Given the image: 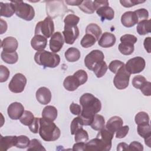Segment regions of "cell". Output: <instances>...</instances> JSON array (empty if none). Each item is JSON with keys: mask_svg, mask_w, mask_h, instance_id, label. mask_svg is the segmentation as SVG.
<instances>
[{"mask_svg": "<svg viewBox=\"0 0 151 151\" xmlns=\"http://www.w3.org/2000/svg\"><path fill=\"white\" fill-rule=\"evenodd\" d=\"M146 65L145 60L141 57H136L129 60L126 65V70L131 74H137L142 71Z\"/></svg>", "mask_w": 151, "mask_h": 151, "instance_id": "obj_8", "label": "cell"}, {"mask_svg": "<svg viewBox=\"0 0 151 151\" xmlns=\"http://www.w3.org/2000/svg\"><path fill=\"white\" fill-rule=\"evenodd\" d=\"M40 118L35 117L32 122L28 126L29 129L33 133H37L38 132V129L40 127Z\"/></svg>", "mask_w": 151, "mask_h": 151, "instance_id": "obj_50", "label": "cell"}, {"mask_svg": "<svg viewBox=\"0 0 151 151\" xmlns=\"http://www.w3.org/2000/svg\"><path fill=\"white\" fill-rule=\"evenodd\" d=\"M47 44V38L41 35H35L31 40L32 48L37 51H42Z\"/></svg>", "mask_w": 151, "mask_h": 151, "instance_id": "obj_19", "label": "cell"}, {"mask_svg": "<svg viewBox=\"0 0 151 151\" xmlns=\"http://www.w3.org/2000/svg\"><path fill=\"white\" fill-rule=\"evenodd\" d=\"M54 31V24L51 18L47 17L43 21L38 22L35 28V35H41L48 38Z\"/></svg>", "mask_w": 151, "mask_h": 151, "instance_id": "obj_5", "label": "cell"}, {"mask_svg": "<svg viewBox=\"0 0 151 151\" xmlns=\"http://www.w3.org/2000/svg\"><path fill=\"white\" fill-rule=\"evenodd\" d=\"M123 121L119 116H115L111 117L106 123V128L110 131L111 133L114 134V133L121 127L123 126Z\"/></svg>", "mask_w": 151, "mask_h": 151, "instance_id": "obj_21", "label": "cell"}, {"mask_svg": "<svg viewBox=\"0 0 151 151\" xmlns=\"http://www.w3.org/2000/svg\"><path fill=\"white\" fill-rule=\"evenodd\" d=\"M15 13V9L14 5L10 3L0 2V15L1 17H11Z\"/></svg>", "mask_w": 151, "mask_h": 151, "instance_id": "obj_24", "label": "cell"}, {"mask_svg": "<svg viewBox=\"0 0 151 151\" xmlns=\"http://www.w3.org/2000/svg\"><path fill=\"white\" fill-rule=\"evenodd\" d=\"M66 4L72 6H79L83 2V1H65Z\"/></svg>", "mask_w": 151, "mask_h": 151, "instance_id": "obj_59", "label": "cell"}, {"mask_svg": "<svg viewBox=\"0 0 151 151\" xmlns=\"http://www.w3.org/2000/svg\"><path fill=\"white\" fill-rule=\"evenodd\" d=\"M86 34H89L92 35L95 37L96 40H99L100 35H101L102 31L100 27L94 23H91L88 25L86 29Z\"/></svg>", "mask_w": 151, "mask_h": 151, "instance_id": "obj_30", "label": "cell"}, {"mask_svg": "<svg viewBox=\"0 0 151 151\" xmlns=\"http://www.w3.org/2000/svg\"><path fill=\"white\" fill-rule=\"evenodd\" d=\"M124 65V63L120 60H113L109 65V70L113 73L116 74L117 71L123 66Z\"/></svg>", "mask_w": 151, "mask_h": 151, "instance_id": "obj_43", "label": "cell"}, {"mask_svg": "<svg viewBox=\"0 0 151 151\" xmlns=\"http://www.w3.org/2000/svg\"><path fill=\"white\" fill-rule=\"evenodd\" d=\"M116 41V38L114 34L105 32L98 40V44L103 48H109L115 44Z\"/></svg>", "mask_w": 151, "mask_h": 151, "instance_id": "obj_17", "label": "cell"}, {"mask_svg": "<svg viewBox=\"0 0 151 151\" xmlns=\"http://www.w3.org/2000/svg\"><path fill=\"white\" fill-rule=\"evenodd\" d=\"M35 96L37 101L44 105L48 104L51 100V91L45 87L39 88L36 91Z\"/></svg>", "mask_w": 151, "mask_h": 151, "instance_id": "obj_14", "label": "cell"}, {"mask_svg": "<svg viewBox=\"0 0 151 151\" xmlns=\"http://www.w3.org/2000/svg\"><path fill=\"white\" fill-rule=\"evenodd\" d=\"M136 29L137 33L141 35L150 33L151 31L150 19L143 20L138 22Z\"/></svg>", "mask_w": 151, "mask_h": 151, "instance_id": "obj_28", "label": "cell"}, {"mask_svg": "<svg viewBox=\"0 0 151 151\" xmlns=\"http://www.w3.org/2000/svg\"><path fill=\"white\" fill-rule=\"evenodd\" d=\"M129 150H143V146L139 142L133 141L129 145Z\"/></svg>", "mask_w": 151, "mask_h": 151, "instance_id": "obj_53", "label": "cell"}, {"mask_svg": "<svg viewBox=\"0 0 151 151\" xmlns=\"http://www.w3.org/2000/svg\"><path fill=\"white\" fill-rule=\"evenodd\" d=\"M104 55L103 52L99 50H94L88 54L84 58V64L86 67L92 70L95 65L104 60Z\"/></svg>", "mask_w": 151, "mask_h": 151, "instance_id": "obj_9", "label": "cell"}, {"mask_svg": "<svg viewBox=\"0 0 151 151\" xmlns=\"http://www.w3.org/2000/svg\"><path fill=\"white\" fill-rule=\"evenodd\" d=\"M35 63L44 68H55L60 63V55L56 53L42 50L37 51L34 55Z\"/></svg>", "mask_w": 151, "mask_h": 151, "instance_id": "obj_3", "label": "cell"}, {"mask_svg": "<svg viewBox=\"0 0 151 151\" xmlns=\"http://www.w3.org/2000/svg\"><path fill=\"white\" fill-rule=\"evenodd\" d=\"M34 118L35 117L32 112L28 110H25L20 117L19 121L22 124L28 126L32 122Z\"/></svg>", "mask_w": 151, "mask_h": 151, "instance_id": "obj_35", "label": "cell"}, {"mask_svg": "<svg viewBox=\"0 0 151 151\" xmlns=\"http://www.w3.org/2000/svg\"><path fill=\"white\" fill-rule=\"evenodd\" d=\"M70 111L73 114L79 116L81 112V107L79 104L73 102L70 106Z\"/></svg>", "mask_w": 151, "mask_h": 151, "instance_id": "obj_52", "label": "cell"}, {"mask_svg": "<svg viewBox=\"0 0 151 151\" xmlns=\"http://www.w3.org/2000/svg\"><path fill=\"white\" fill-rule=\"evenodd\" d=\"M150 42H151L150 37H148L145 39L144 42H143L144 47L148 53L150 52Z\"/></svg>", "mask_w": 151, "mask_h": 151, "instance_id": "obj_56", "label": "cell"}, {"mask_svg": "<svg viewBox=\"0 0 151 151\" xmlns=\"http://www.w3.org/2000/svg\"><path fill=\"white\" fill-rule=\"evenodd\" d=\"M129 130V127L128 126H121L116 132V137L119 139H122L128 133Z\"/></svg>", "mask_w": 151, "mask_h": 151, "instance_id": "obj_49", "label": "cell"}, {"mask_svg": "<svg viewBox=\"0 0 151 151\" xmlns=\"http://www.w3.org/2000/svg\"><path fill=\"white\" fill-rule=\"evenodd\" d=\"M142 93L146 96H150L151 95V83L149 81H146L144 84L140 88Z\"/></svg>", "mask_w": 151, "mask_h": 151, "instance_id": "obj_51", "label": "cell"}, {"mask_svg": "<svg viewBox=\"0 0 151 151\" xmlns=\"http://www.w3.org/2000/svg\"><path fill=\"white\" fill-rule=\"evenodd\" d=\"M57 110L52 106H45L42 111V117L44 119L54 121L57 117Z\"/></svg>", "mask_w": 151, "mask_h": 151, "instance_id": "obj_25", "label": "cell"}, {"mask_svg": "<svg viewBox=\"0 0 151 151\" xmlns=\"http://www.w3.org/2000/svg\"><path fill=\"white\" fill-rule=\"evenodd\" d=\"M64 43V39L60 32H54L50 40V49L52 52H57L62 48Z\"/></svg>", "mask_w": 151, "mask_h": 151, "instance_id": "obj_12", "label": "cell"}, {"mask_svg": "<svg viewBox=\"0 0 151 151\" xmlns=\"http://www.w3.org/2000/svg\"><path fill=\"white\" fill-rule=\"evenodd\" d=\"M83 122L80 116L75 117L71 122L70 125V130L71 134H74L80 129L83 128Z\"/></svg>", "mask_w": 151, "mask_h": 151, "instance_id": "obj_36", "label": "cell"}, {"mask_svg": "<svg viewBox=\"0 0 151 151\" xmlns=\"http://www.w3.org/2000/svg\"><path fill=\"white\" fill-rule=\"evenodd\" d=\"M93 5L94 6L95 10H97L99 8L104 6V5H109V2L106 0L104 1H93Z\"/></svg>", "mask_w": 151, "mask_h": 151, "instance_id": "obj_55", "label": "cell"}, {"mask_svg": "<svg viewBox=\"0 0 151 151\" xmlns=\"http://www.w3.org/2000/svg\"><path fill=\"white\" fill-rule=\"evenodd\" d=\"M10 72L7 67L3 65H0V82L6 81L9 76Z\"/></svg>", "mask_w": 151, "mask_h": 151, "instance_id": "obj_46", "label": "cell"}, {"mask_svg": "<svg viewBox=\"0 0 151 151\" xmlns=\"http://www.w3.org/2000/svg\"><path fill=\"white\" fill-rule=\"evenodd\" d=\"M129 150V145L126 143H120L117 145V150Z\"/></svg>", "mask_w": 151, "mask_h": 151, "instance_id": "obj_58", "label": "cell"}, {"mask_svg": "<svg viewBox=\"0 0 151 151\" xmlns=\"http://www.w3.org/2000/svg\"><path fill=\"white\" fill-rule=\"evenodd\" d=\"M63 86L67 90L69 91H73L81 86V83L76 76L73 74V76H67L64 79Z\"/></svg>", "mask_w": 151, "mask_h": 151, "instance_id": "obj_22", "label": "cell"}, {"mask_svg": "<svg viewBox=\"0 0 151 151\" xmlns=\"http://www.w3.org/2000/svg\"><path fill=\"white\" fill-rule=\"evenodd\" d=\"M120 40L121 41V43H127L134 45L137 42V39L133 35L124 34L120 37Z\"/></svg>", "mask_w": 151, "mask_h": 151, "instance_id": "obj_44", "label": "cell"}, {"mask_svg": "<svg viewBox=\"0 0 151 151\" xmlns=\"http://www.w3.org/2000/svg\"><path fill=\"white\" fill-rule=\"evenodd\" d=\"M137 130L139 135L144 138L145 144L151 147L150 145V137H151V129L149 123L145 124L137 125Z\"/></svg>", "mask_w": 151, "mask_h": 151, "instance_id": "obj_18", "label": "cell"}, {"mask_svg": "<svg viewBox=\"0 0 151 151\" xmlns=\"http://www.w3.org/2000/svg\"><path fill=\"white\" fill-rule=\"evenodd\" d=\"M130 74L126 70L125 65L122 67L116 73L113 79V83L116 88L123 90L127 88L129 83Z\"/></svg>", "mask_w": 151, "mask_h": 151, "instance_id": "obj_6", "label": "cell"}, {"mask_svg": "<svg viewBox=\"0 0 151 151\" xmlns=\"http://www.w3.org/2000/svg\"><path fill=\"white\" fill-rule=\"evenodd\" d=\"M111 147V143H107L102 139L96 137L86 143V150L108 151Z\"/></svg>", "mask_w": 151, "mask_h": 151, "instance_id": "obj_10", "label": "cell"}, {"mask_svg": "<svg viewBox=\"0 0 151 151\" xmlns=\"http://www.w3.org/2000/svg\"><path fill=\"white\" fill-rule=\"evenodd\" d=\"M2 60L7 64H13L17 62L18 60V55L17 52H7L2 51L1 54Z\"/></svg>", "mask_w": 151, "mask_h": 151, "instance_id": "obj_29", "label": "cell"}, {"mask_svg": "<svg viewBox=\"0 0 151 151\" xmlns=\"http://www.w3.org/2000/svg\"><path fill=\"white\" fill-rule=\"evenodd\" d=\"M16 136H1L0 137V150L6 151L12 146H16L17 143Z\"/></svg>", "mask_w": 151, "mask_h": 151, "instance_id": "obj_20", "label": "cell"}, {"mask_svg": "<svg viewBox=\"0 0 151 151\" xmlns=\"http://www.w3.org/2000/svg\"><path fill=\"white\" fill-rule=\"evenodd\" d=\"M15 9V14L25 21H31L35 17L34 8L29 4L22 1H14L11 2Z\"/></svg>", "mask_w": 151, "mask_h": 151, "instance_id": "obj_4", "label": "cell"}, {"mask_svg": "<svg viewBox=\"0 0 151 151\" xmlns=\"http://www.w3.org/2000/svg\"><path fill=\"white\" fill-rule=\"evenodd\" d=\"M1 21V34H4L7 30V24L6 22L2 19H0Z\"/></svg>", "mask_w": 151, "mask_h": 151, "instance_id": "obj_57", "label": "cell"}, {"mask_svg": "<svg viewBox=\"0 0 151 151\" xmlns=\"http://www.w3.org/2000/svg\"><path fill=\"white\" fill-rule=\"evenodd\" d=\"M134 12L137 17L139 22L143 20H147L149 17V12L147 9L145 8L139 9L134 11Z\"/></svg>", "mask_w": 151, "mask_h": 151, "instance_id": "obj_45", "label": "cell"}, {"mask_svg": "<svg viewBox=\"0 0 151 151\" xmlns=\"http://www.w3.org/2000/svg\"><path fill=\"white\" fill-rule=\"evenodd\" d=\"M74 140L76 142H84L86 143L88 140V134L86 130L83 128L78 129L74 134Z\"/></svg>", "mask_w": 151, "mask_h": 151, "instance_id": "obj_37", "label": "cell"}, {"mask_svg": "<svg viewBox=\"0 0 151 151\" xmlns=\"http://www.w3.org/2000/svg\"><path fill=\"white\" fill-rule=\"evenodd\" d=\"M8 115L12 120H18L24 112V107L19 102H14L9 104L7 109Z\"/></svg>", "mask_w": 151, "mask_h": 151, "instance_id": "obj_13", "label": "cell"}, {"mask_svg": "<svg viewBox=\"0 0 151 151\" xmlns=\"http://www.w3.org/2000/svg\"><path fill=\"white\" fill-rule=\"evenodd\" d=\"M27 84V78L21 73L15 74L10 81L8 88L10 91L14 93H19L24 91Z\"/></svg>", "mask_w": 151, "mask_h": 151, "instance_id": "obj_7", "label": "cell"}, {"mask_svg": "<svg viewBox=\"0 0 151 151\" xmlns=\"http://www.w3.org/2000/svg\"><path fill=\"white\" fill-rule=\"evenodd\" d=\"M149 116L148 114L145 111H140L136 114L134 117V121L137 125L145 124L149 123Z\"/></svg>", "mask_w": 151, "mask_h": 151, "instance_id": "obj_33", "label": "cell"}, {"mask_svg": "<svg viewBox=\"0 0 151 151\" xmlns=\"http://www.w3.org/2000/svg\"><path fill=\"white\" fill-rule=\"evenodd\" d=\"M78 8L87 14H93L94 11L93 1H83V2Z\"/></svg>", "mask_w": 151, "mask_h": 151, "instance_id": "obj_34", "label": "cell"}, {"mask_svg": "<svg viewBox=\"0 0 151 151\" xmlns=\"http://www.w3.org/2000/svg\"><path fill=\"white\" fill-rule=\"evenodd\" d=\"M66 60L69 62H76L80 58V51L75 47H70L66 50L64 54Z\"/></svg>", "mask_w": 151, "mask_h": 151, "instance_id": "obj_26", "label": "cell"}, {"mask_svg": "<svg viewBox=\"0 0 151 151\" xmlns=\"http://www.w3.org/2000/svg\"><path fill=\"white\" fill-rule=\"evenodd\" d=\"M96 12L101 18L102 21L105 19L111 20L114 16V10L109 5H104L99 8L96 10Z\"/></svg>", "mask_w": 151, "mask_h": 151, "instance_id": "obj_23", "label": "cell"}, {"mask_svg": "<svg viewBox=\"0 0 151 151\" xmlns=\"http://www.w3.org/2000/svg\"><path fill=\"white\" fill-rule=\"evenodd\" d=\"M80 103L82 106V110L79 116L83 120L84 125L89 126L94 116L101 110V101L92 94L84 93L80 98Z\"/></svg>", "mask_w": 151, "mask_h": 151, "instance_id": "obj_1", "label": "cell"}, {"mask_svg": "<svg viewBox=\"0 0 151 151\" xmlns=\"http://www.w3.org/2000/svg\"><path fill=\"white\" fill-rule=\"evenodd\" d=\"M65 42L68 44H73L79 35V29L77 25H64L63 31Z\"/></svg>", "mask_w": 151, "mask_h": 151, "instance_id": "obj_11", "label": "cell"}, {"mask_svg": "<svg viewBox=\"0 0 151 151\" xmlns=\"http://www.w3.org/2000/svg\"><path fill=\"white\" fill-rule=\"evenodd\" d=\"M96 41L97 40L94 36L89 34H86L81 39L80 44L83 47L87 48L94 45Z\"/></svg>", "mask_w": 151, "mask_h": 151, "instance_id": "obj_32", "label": "cell"}, {"mask_svg": "<svg viewBox=\"0 0 151 151\" xmlns=\"http://www.w3.org/2000/svg\"><path fill=\"white\" fill-rule=\"evenodd\" d=\"M79 21L80 18L78 16L74 14H68L65 17L64 19V22L65 25L74 26L77 25Z\"/></svg>", "mask_w": 151, "mask_h": 151, "instance_id": "obj_41", "label": "cell"}, {"mask_svg": "<svg viewBox=\"0 0 151 151\" xmlns=\"http://www.w3.org/2000/svg\"><path fill=\"white\" fill-rule=\"evenodd\" d=\"M74 75L76 76L78 80L80 81L81 85L84 84L88 79V76L87 73L83 70H79L74 73Z\"/></svg>", "mask_w": 151, "mask_h": 151, "instance_id": "obj_47", "label": "cell"}, {"mask_svg": "<svg viewBox=\"0 0 151 151\" xmlns=\"http://www.w3.org/2000/svg\"><path fill=\"white\" fill-rule=\"evenodd\" d=\"M29 143L30 140L27 136L25 135H21L18 136L17 137V143L16 145V147L21 149H25L28 147Z\"/></svg>", "mask_w": 151, "mask_h": 151, "instance_id": "obj_39", "label": "cell"}, {"mask_svg": "<svg viewBox=\"0 0 151 151\" xmlns=\"http://www.w3.org/2000/svg\"><path fill=\"white\" fill-rule=\"evenodd\" d=\"M91 127L96 131H100L105 127V120L103 116L96 114L90 124Z\"/></svg>", "mask_w": 151, "mask_h": 151, "instance_id": "obj_27", "label": "cell"}, {"mask_svg": "<svg viewBox=\"0 0 151 151\" xmlns=\"http://www.w3.org/2000/svg\"><path fill=\"white\" fill-rule=\"evenodd\" d=\"M108 67L105 61H102L97 63L94 67L93 71L97 78L102 77L106 73Z\"/></svg>", "mask_w": 151, "mask_h": 151, "instance_id": "obj_31", "label": "cell"}, {"mask_svg": "<svg viewBox=\"0 0 151 151\" xmlns=\"http://www.w3.org/2000/svg\"><path fill=\"white\" fill-rule=\"evenodd\" d=\"M39 134L45 141L52 142L57 140L60 136L61 131L53 121L40 118Z\"/></svg>", "mask_w": 151, "mask_h": 151, "instance_id": "obj_2", "label": "cell"}, {"mask_svg": "<svg viewBox=\"0 0 151 151\" xmlns=\"http://www.w3.org/2000/svg\"><path fill=\"white\" fill-rule=\"evenodd\" d=\"M1 46L4 51L7 52H15L18 48V42L14 37H7L1 41Z\"/></svg>", "mask_w": 151, "mask_h": 151, "instance_id": "obj_16", "label": "cell"}, {"mask_svg": "<svg viewBox=\"0 0 151 151\" xmlns=\"http://www.w3.org/2000/svg\"><path fill=\"white\" fill-rule=\"evenodd\" d=\"M27 150L42 151L45 150V149L43 147L40 140L36 139H33L30 140V143L27 148Z\"/></svg>", "mask_w": 151, "mask_h": 151, "instance_id": "obj_40", "label": "cell"}, {"mask_svg": "<svg viewBox=\"0 0 151 151\" xmlns=\"http://www.w3.org/2000/svg\"><path fill=\"white\" fill-rule=\"evenodd\" d=\"M134 50V47L133 44H127V43H120L119 45V50L121 54L129 55L132 54Z\"/></svg>", "mask_w": 151, "mask_h": 151, "instance_id": "obj_38", "label": "cell"}, {"mask_svg": "<svg viewBox=\"0 0 151 151\" xmlns=\"http://www.w3.org/2000/svg\"><path fill=\"white\" fill-rule=\"evenodd\" d=\"M146 81V79L145 77L141 75L136 76L132 80V85L134 88L140 89Z\"/></svg>", "mask_w": 151, "mask_h": 151, "instance_id": "obj_42", "label": "cell"}, {"mask_svg": "<svg viewBox=\"0 0 151 151\" xmlns=\"http://www.w3.org/2000/svg\"><path fill=\"white\" fill-rule=\"evenodd\" d=\"M145 1H140V0H121L120 1V4L122 6L126 8H130L136 5L145 2Z\"/></svg>", "mask_w": 151, "mask_h": 151, "instance_id": "obj_48", "label": "cell"}, {"mask_svg": "<svg viewBox=\"0 0 151 151\" xmlns=\"http://www.w3.org/2000/svg\"><path fill=\"white\" fill-rule=\"evenodd\" d=\"M121 22L123 25L130 28L138 24V18L134 11H127L121 17Z\"/></svg>", "mask_w": 151, "mask_h": 151, "instance_id": "obj_15", "label": "cell"}, {"mask_svg": "<svg viewBox=\"0 0 151 151\" xmlns=\"http://www.w3.org/2000/svg\"><path fill=\"white\" fill-rule=\"evenodd\" d=\"M72 150L74 151L86 150V143L84 142H76V143L73 145Z\"/></svg>", "mask_w": 151, "mask_h": 151, "instance_id": "obj_54", "label": "cell"}]
</instances>
